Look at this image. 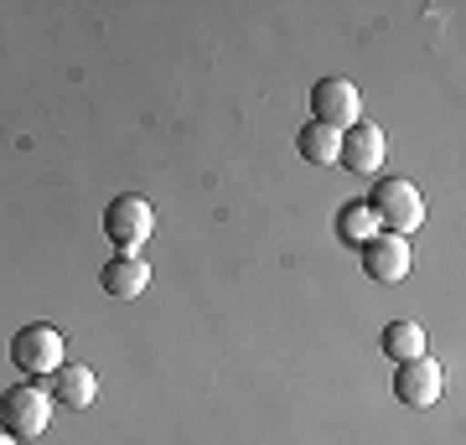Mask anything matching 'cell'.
<instances>
[{
    "label": "cell",
    "mask_w": 466,
    "mask_h": 445,
    "mask_svg": "<svg viewBox=\"0 0 466 445\" xmlns=\"http://www.w3.org/2000/svg\"><path fill=\"white\" fill-rule=\"evenodd\" d=\"M363 207L373 213V223H383V228L400 233V238H404V233H415L420 223H425V197H420V187L404 182V177H383Z\"/></svg>",
    "instance_id": "6da1fadb"
},
{
    "label": "cell",
    "mask_w": 466,
    "mask_h": 445,
    "mask_svg": "<svg viewBox=\"0 0 466 445\" xmlns=\"http://www.w3.org/2000/svg\"><path fill=\"white\" fill-rule=\"evenodd\" d=\"M150 233H156V207H150L140 192H125L104 207V238L119 248V254H140Z\"/></svg>",
    "instance_id": "7a4b0ae2"
},
{
    "label": "cell",
    "mask_w": 466,
    "mask_h": 445,
    "mask_svg": "<svg viewBox=\"0 0 466 445\" xmlns=\"http://www.w3.org/2000/svg\"><path fill=\"white\" fill-rule=\"evenodd\" d=\"M52 420V394H42L36 383H16L0 394V430L11 440H36Z\"/></svg>",
    "instance_id": "3957f363"
},
{
    "label": "cell",
    "mask_w": 466,
    "mask_h": 445,
    "mask_svg": "<svg viewBox=\"0 0 466 445\" xmlns=\"http://www.w3.org/2000/svg\"><path fill=\"white\" fill-rule=\"evenodd\" d=\"M11 363L26 373V379H47L63 368V331L47 327V321H26L11 342Z\"/></svg>",
    "instance_id": "277c9868"
},
{
    "label": "cell",
    "mask_w": 466,
    "mask_h": 445,
    "mask_svg": "<svg viewBox=\"0 0 466 445\" xmlns=\"http://www.w3.org/2000/svg\"><path fill=\"white\" fill-rule=\"evenodd\" d=\"M311 115H317V125H327V130H352L358 119H363V94H358V83L348 78H321L317 88H311Z\"/></svg>",
    "instance_id": "5b68a950"
},
{
    "label": "cell",
    "mask_w": 466,
    "mask_h": 445,
    "mask_svg": "<svg viewBox=\"0 0 466 445\" xmlns=\"http://www.w3.org/2000/svg\"><path fill=\"white\" fill-rule=\"evenodd\" d=\"M410 264H415V248H410V238H400V233H373L363 244V275L379 285H400L404 275H410Z\"/></svg>",
    "instance_id": "8992f818"
},
{
    "label": "cell",
    "mask_w": 466,
    "mask_h": 445,
    "mask_svg": "<svg viewBox=\"0 0 466 445\" xmlns=\"http://www.w3.org/2000/svg\"><path fill=\"white\" fill-rule=\"evenodd\" d=\"M441 389H446V379H441L435 358H410V363L394 368V399L410 404V410H431L441 399Z\"/></svg>",
    "instance_id": "52a82bcc"
},
{
    "label": "cell",
    "mask_w": 466,
    "mask_h": 445,
    "mask_svg": "<svg viewBox=\"0 0 466 445\" xmlns=\"http://www.w3.org/2000/svg\"><path fill=\"white\" fill-rule=\"evenodd\" d=\"M337 161L348 166V171H358V177H373V171L383 166V130L379 125H368V119H358L352 130H342Z\"/></svg>",
    "instance_id": "ba28073f"
},
{
    "label": "cell",
    "mask_w": 466,
    "mask_h": 445,
    "mask_svg": "<svg viewBox=\"0 0 466 445\" xmlns=\"http://www.w3.org/2000/svg\"><path fill=\"white\" fill-rule=\"evenodd\" d=\"M104 296H115V300H135V296H146V285H150V264L140 259V254H115V259L104 264Z\"/></svg>",
    "instance_id": "9c48e42d"
},
{
    "label": "cell",
    "mask_w": 466,
    "mask_h": 445,
    "mask_svg": "<svg viewBox=\"0 0 466 445\" xmlns=\"http://www.w3.org/2000/svg\"><path fill=\"white\" fill-rule=\"evenodd\" d=\"M99 399V379H94V368L84 363H63L52 373V404H67V410H88Z\"/></svg>",
    "instance_id": "30bf717a"
},
{
    "label": "cell",
    "mask_w": 466,
    "mask_h": 445,
    "mask_svg": "<svg viewBox=\"0 0 466 445\" xmlns=\"http://www.w3.org/2000/svg\"><path fill=\"white\" fill-rule=\"evenodd\" d=\"M379 347L394 358V363H410V358H425V327L420 321H389L379 337Z\"/></svg>",
    "instance_id": "8fae6325"
},
{
    "label": "cell",
    "mask_w": 466,
    "mask_h": 445,
    "mask_svg": "<svg viewBox=\"0 0 466 445\" xmlns=\"http://www.w3.org/2000/svg\"><path fill=\"white\" fill-rule=\"evenodd\" d=\"M337 146H342V135L327 130V125H317V119H311V125L296 135V150H300L311 166H332V161H337Z\"/></svg>",
    "instance_id": "7c38bea8"
},
{
    "label": "cell",
    "mask_w": 466,
    "mask_h": 445,
    "mask_svg": "<svg viewBox=\"0 0 466 445\" xmlns=\"http://www.w3.org/2000/svg\"><path fill=\"white\" fill-rule=\"evenodd\" d=\"M373 228H379V223H373V213H368L363 202H352V207H342V217H337V233H342L348 244H358V248H363L368 238H373Z\"/></svg>",
    "instance_id": "4fadbf2b"
},
{
    "label": "cell",
    "mask_w": 466,
    "mask_h": 445,
    "mask_svg": "<svg viewBox=\"0 0 466 445\" xmlns=\"http://www.w3.org/2000/svg\"><path fill=\"white\" fill-rule=\"evenodd\" d=\"M0 445H16V440H11V435H5V430H0Z\"/></svg>",
    "instance_id": "5bb4252c"
}]
</instances>
